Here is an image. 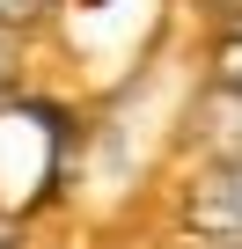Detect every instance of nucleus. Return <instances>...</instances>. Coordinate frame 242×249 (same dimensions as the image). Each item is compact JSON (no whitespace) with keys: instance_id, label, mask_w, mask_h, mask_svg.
Here are the masks:
<instances>
[{"instance_id":"nucleus-4","label":"nucleus","mask_w":242,"mask_h":249,"mask_svg":"<svg viewBox=\"0 0 242 249\" xmlns=\"http://www.w3.org/2000/svg\"><path fill=\"white\" fill-rule=\"evenodd\" d=\"M15 88H22V37L0 30V103H15Z\"/></svg>"},{"instance_id":"nucleus-1","label":"nucleus","mask_w":242,"mask_h":249,"mask_svg":"<svg viewBox=\"0 0 242 249\" xmlns=\"http://www.w3.org/2000/svg\"><path fill=\"white\" fill-rule=\"evenodd\" d=\"M176 220L213 249H242V154L198 169L184 183V198H176Z\"/></svg>"},{"instance_id":"nucleus-2","label":"nucleus","mask_w":242,"mask_h":249,"mask_svg":"<svg viewBox=\"0 0 242 249\" xmlns=\"http://www.w3.org/2000/svg\"><path fill=\"white\" fill-rule=\"evenodd\" d=\"M205 66H213V81H220L227 95H242V8H235V15L220 22V37H213Z\"/></svg>"},{"instance_id":"nucleus-3","label":"nucleus","mask_w":242,"mask_h":249,"mask_svg":"<svg viewBox=\"0 0 242 249\" xmlns=\"http://www.w3.org/2000/svg\"><path fill=\"white\" fill-rule=\"evenodd\" d=\"M59 8H66V0H0V30H8V37H30V30H44Z\"/></svg>"},{"instance_id":"nucleus-5","label":"nucleus","mask_w":242,"mask_h":249,"mask_svg":"<svg viewBox=\"0 0 242 249\" xmlns=\"http://www.w3.org/2000/svg\"><path fill=\"white\" fill-rule=\"evenodd\" d=\"M0 249H22V220L15 213H0Z\"/></svg>"}]
</instances>
